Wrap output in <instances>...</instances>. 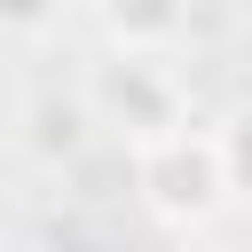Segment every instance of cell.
<instances>
[{
    "label": "cell",
    "mask_w": 252,
    "mask_h": 252,
    "mask_svg": "<svg viewBox=\"0 0 252 252\" xmlns=\"http://www.w3.org/2000/svg\"><path fill=\"white\" fill-rule=\"evenodd\" d=\"M142 197L165 213V220H205L236 181H228V158H220V134H189V126H173V134H158V142H142Z\"/></svg>",
    "instance_id": "1"
},
{
    "label": "cell",
    "mask_w": 252,
    "mask_h": 252,
    "mask_svg": "<svg viewBox=\"0 0 252 252\" xmlns=\"http://www.w3.org/2000/svg\"><path fill=\"white\" fill-rule=\"evenodd\" d=\"M220 158H228V181H236V189H252V110H236V118H228Z\"/></svg>",
    "instance_id": "2"
}]
</instances>
